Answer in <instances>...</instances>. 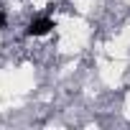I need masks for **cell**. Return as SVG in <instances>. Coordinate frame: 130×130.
<instances>
[{
	"label": "cell",
	"mask_w": 130,
	"mask_h": 130,
	"mask_svg": "<svg viewBox=\"0 0 130 130\" xmlns=\"http://www.w3.org/2000/svg\"><path fill=\"white\" fill-rule=\"evenodd\" d=\"M5 26H8V15L3 10V3H0V28H5Z\"/></svg>",
	"instance_id": "cell-2"
},
{
	"label": "cell",
	"mask_w": 130,
	"mask_h": 130,
	"mask_svg": "<svg viewBox=\"0 0 130 130\" xmlns=\"http://www.w3.org/2000/svg\"><path fill=\"white\" fill-rule=\"evenodd\" d=\"M54 28H56V23H54L48 15H41V18H33V21L28 23L26 36H31V38H41V36H48Z\"/></svg>",
	"instance_id": "cell-1"
}]
</instances>
